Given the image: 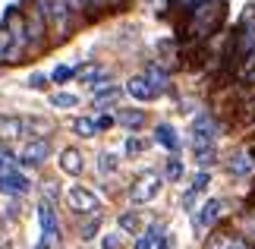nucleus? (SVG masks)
Wrapping results in <instances>:
<instances>
[{
  "label": "nucleus",
  "mask_w": 255,
  "mask_h": 249,
  "mask_svg": "<svg viewBox=\"0 0 255 249\" xmlns=\"http://www.w3.org/2000/svg\"><path fill=\"white\" fill-rule=\"evenodd\" d=\"M73 76H76V69H73V66H66V63H60V66L54 69V76H51V79H54V82H66V79H73Z\"/></svg>",
  "instance_id": "26"
},
{
  "label": "nucleus",
  "mask_w": 255,
  "mask_h": 249,
  "mask_svg": "<svg viewBox=\"0 0 255 249\" xmlns=\"http://www.w3.org/2000/svg\"><path fill=\"white\" fill-rule=\"evenodd\" d=\"M95 123H98V129H111V126L117 123V117H98Z\"/></svg>",
  "instance_id": "37"
},
{
  "label": "nucleus",
  "mask_w": 255,
  "mask_h": 249,
  "mask_svg": "<svg viewBox=\"0 0 255 249\" xmlns=\"http://www.w3.org/2000/svg\"><path fill=\"white\" fill-rule=\"evenodd\" d=\"M82 167H85V161H82V152H79V148H63V152H60V171L63 174L79 177Z\"/></svg>",
  "instance_id": "12"
},
{
  "label": "nucleus",
  "mask_w": 255,
  "mask_h": 249,
  "mask_svg": "<svg viewBox=\"0 0 255 249\" xmlns=\"http://www.w3.org/2000/svg\"><path fill=\"white\" fill-rule=\"evenodd\" d=\"M252 69H255V51L246 57V60H243V73H252Z\"/></svg>",
  "instance_id": "40"
},
{
  "label": "nucleus",
  "mask_w": 255,
  "mask_h": 249,
  "mask_svg": "<svg viewBox=\"0 0 255 249\" xmlns=\"http://www.w3.org/2000/svg\"><path fill=\"white\" fill-rule=\"evenodd\" d=\"M73 133L82 136V139H92L95 133H101V129H98V123L92 120V117H76V120H73Z\"/></svg>",
  "instance_id": "18"
},
{
  "label": "nucleus",
  "mask_w": 255,
  "mask_h": 249,
  "mask_svg": "<svg viewBox=\"0 0 255 249\" xmlns=\"http://www.w3.org/2000/svg\"><path fill=\"white\" fill-rule=\"evenodd\" d=\"M47 6V25L54 32V41H66L73 35V6L70 0H41Z\"/></svg>",
  "instance_id": "2"
},
{
  "label": "nucleus",
  "mask_w": 255,
  "mask_h": 249,
  "mask_svg": "<svg viewBox=\"0 0 255 249\" xmlns=\"http://www.w3.org/2000/svg\"><path fill=\"white\" fill-rule=\"evenodd\" d=\"M208 180H211V177H208V171H199V174H195V183H192V189H195V193H205V189H208Z\"/></svg>",
  "instance_id": "32"
},
{
  "label": "nucleus",
  "mask_w": 255,
  "mask_h": 249,
  "mask_svg": "<svg viewBox=\"0 0 255 249\" xmlns=\"http://www.w3.org/2000/svg\"><path fill=\"white\" fill-rule=\"evenodd\" d=\"M117 123L129 126V129H139V126H145V111H139V107H120V111H117Z\"/></svg>",
  "instance_id": "15"
},
{
  "label": "nucleus",
  "mask_w": 255,
  "mask_h": 249,
  "mask_svg": "<svg viewBox=\"0 0 255 249\" xmlns=\"http://www.w3.org/2000/svg\"><path fill=\"white\" fill-rule=\"evenodd\" d=\"M192 152H195V161H199L202 167L214 164V158H218V148H214V145H205V148H192Z\"/></svg>",
  "instance_id": "21"
},
{
  "label": "nucleus",
  "mask_w": 255,
  "mask_h": 249,
  "mask_svg": "<svg viewBox=\"0 0 255 249\" xmlns=\"http://www.w3.org/2000/svg\"><path fill=\"white\" fill-rule=\"evenodd\" d=\"M28 47H22L13 35L6 32V25H0V63H22Z\"/></svg>",
  "instance_id": "7"
},
{
  "label": "nucleus",
  "mask_w": 255,
  "mask_h": 249,
  "mask_svg": "<svg viewBox=\"0 0 255 249\" xmlns=\"http://www.w3.org/2000/svg\"><path fill=\"white\" fill-rule=\"evenodd\" d=\"M120 243H123V231H120V227H117V234H107L101 240L104 249H120Z\"/></svg>",
  "instance_id": "28"
},
{
  "label": "nucleus",
  "mask_w": 255,
  "mask_h": 249,
  "mask_svg": "<svg viewBox=\"0 0 255 249\" xmlns=\"http://www.w3.org/2000/svg\"><path fill=\"white\" fill-rule=\"evenodd\" d=\"M117 167H120V161H117V155L104 152V155H101V171H104V174H114Z\"/></svg>",
  "instance_id": "29"
},
{
  "label": "nucleus",
  "mask_w": 255,
  "mask_h": 249,
  "mask_svg": "<svg viewBox=\"0 0 255 249\" xmlns=\"http://www.w3.org/2000/svg\"><path fill=\"white\" fill-rule=\"evenodd\" d=\"M98 227H101V215H95V221L82 224V240H92V237L98 234Z\"/></svg>",
  "instance_id": "30"
},
{
  "label": "nucleus",
  "mask_w": 255,
  "mask_h": 249,
  "mask_svg": "<svg viewBox=\"0 0 255 249\" xmlns=\"http://www.w3.org/2000/svg\"><path fill=\"white\" fill-rule=\"evenodd\" d=\"M47 155H51V142H47V139H32V142H28L22 152H19V164L35 167V164L47 161Z\"/></svg>",
  "instance_id": "8"
},
{
  "label": "nucleus",
  "mask_w": 255,
  "mask_h": 249,
  "mask_svg": "<svg viewBox=\"0 0 255 249\" xmlns=\"http://www.w3.org/2000/svg\"><path fill=\"white\" fill-rule=\"evenodd\" d=\"M199 3H202V0H176V6H180V9H183L186 16H189V13H192V9L199 6Z\"/></svg>",
  "instance_id": "34"
},
{
  "label": "nucleus",
  "mask_w": 255,
  "mask_h": 249,
  "mask_svg": "<svg viewBox=\"0 0 255 249\" xmlns=\"http://www.w3.org/2000/svg\"><path fill=\"white\" fill-rule=\"evenodd\" d=\"M28 186H32V180H28L25 174H19L16 167H9V171H3V177H0V193H9V196H25Z\"/></svg>",
  "instance_id": "9"
},
{
  "label": "nucleus",
  "mask_w": 255,
  "mask_h": 249,
  "mask_svg": "<svg viewBox=\"0 0 255 249\" xmlns=\"http://www.w3.org/2000/svg\"><path fill=\"white\" fill-rule=\"evenodd\" d=\"M180 177H183V164H180V158H170V161H167V180L176 183Z\"/></svg>",
  "instance_id": "24"
},
{
  "label": "nucleus",
  "mask_w": 255,
  "mask_h": 249,
  "mask_svg": "<svg viewBox=\"0 0 255 249\" xmlns=\"http://www.w3.org/2000/svg\"><path fill=\"white\" fill-rule=\"evenodd\" d=\"M22 16H25V32H28V51L35 54L47 44V16L38 9L35 0L22 9Z\"/></svg>",
  "instance_id": "3"
},
{
  "label": "nucleus",
  "mask_w": 255,
  "mask_h": 249,
  "mask_svg": "<svg viewBox=\"0 0 255 249\" xmlns=\"http://www.w3.org/2000/svg\"><path fill=\"white\" fill-rule=\"evenodd\" d=\"M227 249H255V246H252L249 240H230V246H227Z\"/></svg>",
  "instance_id": "39"
},
{
  "label": "nucleus",
  "mask_w": 255,
  "mask_h": 249,
  "mask_svg": "<svg viewBox=\"0 0 255 249\" xmlns=\"http://www.w3.org/2000/svg\"><path fill=\"white\" fill-rule=\"evenodd\" d=\"M38 224H41V234H44L41 243H47V246L60 243V218H57L54 205L44 202V199H41V205H38Z\"/></svg>",
  "instance_id": "5"
},
{
  "label": "nucleus",
  "mask_w": 255,
  "mask_h": 249,
  "mask_svg": "<svg viewBox=\"0 0 255 249\" xmlns=\"http://www.w3.org/2000/svg\"><path fill=\"white\" fill-rule=\"evenodd\" d=\"M230 171L233 174H249L252 171V158L249 155H233L230 158Z\"/></svg>",
  "instance_id": "22"
},
{
  "label": "nucleus",
  "mask_w": 255,
  "mask_h": 249,
  "mask_svg": "<svg viewBox=\"0 0 255 249\" xmlns=\"http://www.w3.org/2000/svg\"><path fill=\"white\" fill-rule=\"evenodd\" d=\"M117 92H120L117 85H101L95 88V101H111V98H117Z\"/></svg>",
  "instance_id": "25"
},
{
  "label": "nucleus",
  "mask_w": 255,
  "mask_h": 249,
  "mask_svg": "<svg viewBox=\"0 0 255 249\" xmlns=\"http://www.w3.org/2000/svg\"><path fill=\"white\" fill-rule=\"evenodd\" d=\"M104 9H111V0H88V16H101Z\"/></svg>",
  "instance_id": "31"
},
{
  "label": "nucleus",
  "mask_w": 255,
  "mask_h": 249,
  "mask_svg": "<svg viewBox=\"0 0 255 249\" xmlns=\"http://www.w3.org/2000/svg\"><path fill=\"white\" fill-rule=\"evenodd\" d=\"M129 0H111V9H120V6H126Z\"/></svg>",
  "instance_id": "41"
},
{
  "label": "nucleus",
  "mask_w": 255,
  "mask_h": 249,
  "mask_svg": "<svg viewBox=\"0 0 255 249\" xmlns=\"http://www.w3.org/2000/svg\"><path fill=\"white\" fill-rule=\"evenodd\" d=\"M154 139H158V142L167 148V152H176V148H180V136H176V133H173V126H167V123H161V126H158Z\"/></svg>",
  "instance_id": "16"
},
{
  "label": "nucleus",
  "mask_w": 255,
  "mask_h": 249,
  "mask_svg": "<svg viewBox=\"0 0 255 249\" xmlns=\"http://www.w3.org/2000/svg\"><path fill=\"white\" fill-rule=\"evenodd\" d=\"M142 148H145V145H142V139H129V142H126V155H139Z\"/></svg>",
  "instance_id": "35"
},
{
  "label": "nucleus",
  "mask_w": 255,
  "mask_h": 249,
  "mask_svg": "<svg viewBox=\"0 0 255 249\" xmlns=\"http://www.w3.org/2000/svg\"><path fill=\"white\" fill-rule=\"evenodd\" d=\"M66 202H70V208L79 212V215H98V208H101V199L85 186H73L70 193H66Z\"/></svg>",
  "instance_id": "6"
},
{
  "label": "nucleus",
  "mask_w": 255,
  "mask_h": 249,
  "mask_svg": "<svg viewBox=\"0 0 255 249\" xmlns=\"http://www.w3.org/2000/svg\"><path fill=\"white\" fill-rule=\"evenodd\" d=\"M0 237H3V221H0Z\"/></svg>",
  "instance_id": "42"
},
{
  "label": "nucleus",
  "mask_w": 255,
  "mask_h": 249,
  "mask_svg": "<svg viewBox=\"0 0 255 249\" xmlns=\"http://www.w3.org/2000/svg\"><path fill=\"white\" fill-rule=\"evenodd\" d=\"M126 92H129L135 101H151V98L161 95L148 76H135V79H129V82H126Z\"/></svg>",
  "instance_id": "10"
},
{
  "label": "nucleus",
  "mask_w": 255,
  "mask_h": 249,
  "mask_svg": "<svg viewBox=\"0 0 255 249\" xmlns=\"http://www.w3.org/2000/svg\"><path fill=\"white\" fill-rule=\"evenodd\" d=\"M139 224H142L139 212H123L120 218H117V227H120L123 234H135V231H139Z\"/></svg>",
  "instance_id": "19"
},
{
  "label": "nucleus",
  "mask_w": 255,
  "mask_h": 249,
  "mask_svg": "<svg viewBox=\"0 0 255 249\" xmlns=\"http://www.w3.org/2000/svg\"><path fill=\"white\" fill-rule=\"evenodd\" d=\"M51 104L60 107V111H66V107H76V104H79V98H76L73 92H57V95H51Z\"/></svg>",
  "instance_id": "20"
},
{
  "label": "nucleus",
  "mask_w": 255,
  "mask_h": 249,
  "mask_svg": "<svg viewBox=\"0 0 255 249\" xmlns=\"http://www.w3.org/2000/svg\"><path fill=\"white\" fill-rule=\"evenodd\" d=\"M51 133V123L41 120V117H25V136H35V139H47Z\"/></svg>",
  "instance_id": "17"
},
{
  "label": "nucleus",
  "mask_w": 255,
  "mask_h": 249,
  "mask_svg": "<svg viewBox=\"0 0 255 249\" xmlns=\"http://www.w3.org/2000/svg\"><path fill=\"white\" fill-rule=\"evenodd\" d=\"M224 19V0H202L199 6L189 13V22H186V35L189 38H211L214 32H218Z\"/></svg>",
  "instance_id": "1"
},
{
  "label": "nucleus",
  "mask_w": 255,
  "mask_h": 249,
  "mask_svg": "<svg viewBox=\"0 0 255 249\" xmlns=\"http://www.w3.org/2000/svg\"><path fill=\"white\" fill-rule=\"evenodd\" d=\"M13 164H16V155L9 152V148H3V145H0V174H3V171H9Z\"/></svg>",
  "instance_id": "27"
},
{
  "label": "nucleus",
  "mask_w": 255,
  "mask_h": 249,
  "mask_svg": "<svg viewBox=\"0 0 255 249\" xmlns=\"http://www.w3.org/2000/svg\"><path fill=\"white\" fill-rule=\"evenodd\" d=\"M221 199H208V202H205V208H202V212H199V218H195L192 215V221H199L202 227H214V224H218V218H221Z\"/></svg>",
  "instance_id": "14"
},
{
  "label": "nucleus",
  "mask_w": 255,
  "mask_h": 249,
  "mask_svg": "<svg viewBox=\"0 0 255 249\" xmlns=\"http://www.w3.org/2000/svg\"><path fill=\"white\" fill-rule=\"evenodd\" d=\"M25 133V117H13V114H0V136L16 139Z\"/></svg>",
  "instance_id": "13"
},
{
  "label": "nucleus",
  "mask_w": 255,
  "mask_h": 249,
  "mask_svg": "<svg viewBox=\"0 0 255 249\" xmlns=\"http://www.w3.org/2000/svg\"><path fill=\"white\" fill-rule=\"evenodd\" d=\"M230 240H233V237H227V234H211L208 243H205V249H227Z\"/></svg>",
  "instance_id": "23"
},
{
  "label": "nucleus",
  "mask_w": 255,
  "mask_h": 249,
  "mask_svg": "<svg viewBox=\"0 0 255 249\" xmlns=\"http://www.w3.org/2000/svg\"><path fill=\"white\" fill-rule=\"evenodd\" d=\"M70 6H73V13H85L88 16V0H70Z\"/></svg>",
  "instance_id": "36"
},
{
  "label": "nucleus",
  "mask_w": 255,
  "mask_h": 249,
  "mask_svg": "<svg viewBox=\"0 0 255 249\" xmlns=\"http://www.w3.org/2000/svg\"><path fill=\"white\" fill-rule=\"evenodd\" d=\"M252 51H255V13H246L237 35H233V60L243 63Z\"/></svg>",
  "instance_id": "4"
},
{
  "label": "nucleus",
  "mask_w": 255,
  "mask_h": 249,
  "mask_svg": "<svg viewBox=\"0 0 255 249\" xmlns=\"http://www.w3.org/2000/svg\"><path fill=\"white\" fill-rule=\"evenodd\" d=\"M158 193H161V180L154 174H145L142 180L132 186V199H135V202H148V199H154Z\"/></svg>",
  "instance_id": "11"
},
{
  "label": "nucleus",
  "mask_w": 255,
  "mask_h": 249,
  "mask_svg": "<svg viewBox=\"0 0 255 249\" xmlns=\"http://www.w3.org/2000/svg\"><path fill=\"white\" fill-rule=\"evenodd\" d=\"M47 82H51V79H47L44 73H35L32 79H28V85H32L35 92H41V88H47Z\"/></svg>",
  "instance_id": "33"
},
{
  "label": "nucleus",
  "mask_w": 255,
  "mask_h": 249,
  "mask_svg": "<svg viewBox=\"0 0 255 249\" xmlns=\"http://www.w3.org/2000/svg\"><path fill=\"white\" fill-rule=\"evenodd\" d=\"M135 249H154V240L151 237H139V240H135Z\"/></svg>",
  "instance_id": "38"
}]
</instances>
